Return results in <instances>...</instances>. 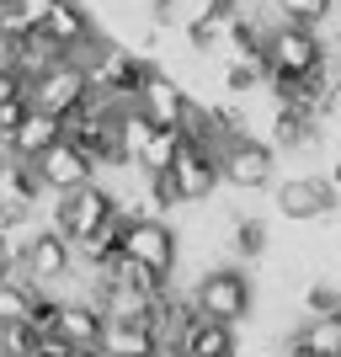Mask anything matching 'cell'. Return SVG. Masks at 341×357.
<instances>
[{
	"mask_svg": "<svg viewBox=\"0 0 341 357\" xmlns=\"http://www.w3.org/2000/svg\"><path fill=\"white\" fill-rule=\"evenodd\" d=\"M192 304H197V314H208V320L240 326V320L251 314V304H256V288H251V278H245L240 267H213V272L197 278Z\"/></svg>",
	"mask_w": 341,
	"mask_h": 357,
	"instance_id": "6da1fadb",
	"label": "cell"
},
{
	"mask_svg": "<svg viewBox=\"0 0 341 357\" xmlns=\"http://www.w3.org/2000/svg\"><path fill=\"white\" fill-rule=\"evenodd\" d=\"M112 213H118V192H112L107 181H86V187H75V192H64L59 203H54V224H59L70 240L96 235Z\"/></svg>",
	"mask_w": 341,
	"mask_h": 357,
	"instance_id": "7a4b0ae2",
	"label": "cell"
},
{
	"mask_svg": "<svg viewBox=\"0 0 341 357\" xmlns=\"http://www.w3.org/2000/svg\"><path fill=\"white\" fill-rule=\"evenodd\" d=\"M331 59V43L320 38V27H298V22H278L267 43V64L272 75H310Z\"/></svg>",
	"mask_w": 341,
	"mask_h": 357,
	"instance_id": "3957f363",
	"label": "cell"
},
{
	"mask_svg": "<svg viewBox=\"0 0 341 357\" xmlns=\"http://www.w3.org/2000/svg\"><path fill=\"white\" fill-rule=\"evenodd\" d=\"M219 165H224V181L229 187H240V192H262L272 181V171H278V149L267 144V139H229V144L219 149Z\"/></svg>",
	"mask_w": 341,
	"mask_h": 357,
	"instance_id": "277c9868",
	"label": "cell"
},
{
	"mask_svg": "<svg viewBox=\"0 0 341 357\" xmlns=\"http://www.w3.org/2000/svg\"><path fill=\"white\" fill-rule=\"evenodd\" d=\"M123 251L134 256V261H144V267H155L160 278H176L181 240H176V229H171L160 213H149V219H134V224H128V235H123Z\"/></svg>",
	"mask_w": 341,
	"mask_h": 357,
	"instance_id": "5b68a950",
	"label": "cell"
},
{
	"mask_svg": "<svg viewBox=\"0 0 341 357\" xmlns=\"http://www.w3.org/2000/svg\"><path fill=\"white\" fill-rule=\"evenodd\" d=\"M38 181H43V192H54V197H64V192H75V187H86V181H96V171L102 165L91 160L86 149L75 144V139H59L54 149H43L38 155Z\"/></svg>",
	"mask_w": 341,
	"mask_h": 357,
	"instance_id": "8992f818",
	"label": "cell"
},
{
	"mask_svg": "<svg viewBox=\"0 0 341 357\" xmlns=\"http://www.w3.org/2000/svg\"><path fill=\"white\" fill-rule=\"evenodd\" d=\"M86 96H91V75H86L80 59H59L54 70H43L38 80H32V107H43V112H54V118L75 112Z\"/></svg>",
	"mask_w": 341,
	"mask_h": 357,
	"instance_id": "52a82bcc",
	"label": "cell"
},
{
	"mask_svg": "<svg viewBox=\"0 0 341 357\" xmlns=\"http://www.w3.org/2000/svg\"><path fill=\"white\" fill-rule=\"evenodd\" d=\"M171 176L181 187V203H208V197L224 187V165H219V149L213 144H181L176 165H171Z\"/></svg>",
	"mask_w": 341,
	"mask_h": 357,
	"instance_id": "ba28073f",
	"label": "cell"
},
{
	"mask_svg": "<svg viewBox=\"0 0 341 357\" xmlns=\"http://www.w3.org/2000/svg\"><path fill=\"white\" fill-rule=\"evenodd\" d=\"M22 272H27L32 283H59V278H70L75 272V240L64 235L59 224H43L38 229V240L27 245V261H22Z\"/></svg>",
	"mask_w": 341,
	"mask_h": 357,
	"instance_id": "9c48e42d",
	"label": "cell"
},
{
	"mask_svg": "<svg viewBox=\"0 0 341 357\" xmlns=\"http://www.w3.org/2000/svg\"><path fill=\"white\" fill-rule=\"evenodd\" d=\"M336 187H331V176H294L278 187V213L294 224H310V219H326L331 208H336Z\"/></svg>",
	"mask_w": 341,
	"mask_h": 357,
	"instance_id": "30bf717a",
	"label": "cell"
},
{
	"mask_svg": "<svg viewBox=\"0 0 341 357\" xmlns=\"http://www.w3.org/2000/svg\"><path fill=\"white\" fill-rule=\"evenodd\" d=\"M134 107H144V112H149L155 123H160V128H181V123H187V112H192V96H187V91H181L176 80H171V75H165L160 64H155Z\"/></svg>",
	"mask_w": 341,
	"mask_h": 357,
	"instance_id": "8fae6325",
	"label": "cell"
},
{
	"mask_svg": "<svg viewBox=\"0 0 341 357\" xmlns=\"http://www.w3.org/2000/svg\"><path fill=\"white\" fill-rule=\"evenodd\" d=\"M64 139V118H54V112H43V107H32L27 118L16 123V134L6 139V155L11 160H38L43 149H54Z\"/></svg>",
	"mask_w": 341,
	"mask_h": 357,
	"instance_id": "7c38bea8",
	"label": "cell"
},
{
	"mask_svg": "<svg viewBox=\"0 0 341 357\" xmlns=\"http://www.w3.org/2000/svg\"><path fill=\"white\" fill-rule=\"evenodd\" d=\"M102 347L107 357H160V331H155V320H107L102 331Z\"/></svg>",
	"mask_w": 341,
	"mask_h": 357,
	"instance_id": "4fadbf2b",
	"label": "cell"
},
{
	"mask_svg": "<svg viewBox=\"0 0 341 357\" xmlns=\"http://www.w3.org/2000/svg\"><path fill=\"white\" fill-rule=\"evenodd\" d=\"M43 32L64 48V54H70V59L80 54V48L96 43V22L86 16V6H80V0H54V11H48Z\"/></svg>",
	"mask_w": 341,
	"mask_h": 357,
	"instance_id": "5bb4252c",
	"label": "cell"
},
{
	"mask_svg": "<svg viewBox=\"0 0 341 357\" xmlns=\"http://www.w3.org/2000/svg\"><path fill=\"white\" fill-rule=\"evenodd\" d=\"M54 331H59L70 347H96L107 331V314L96 298H59V320H54Z\"/></svg>",
	"mask_w": 341,
	"mask_h": 357,
	"instance_id": "9a60e30c",
	"label": "cell"
},
{
	"mask_svg": "<svg viewBox=\"0 0 341 357\" xmlns=\"http://www.w3.org/2000/svg\"><path fill=\"white\" fill-rule=\"evenodd\" d=\"M176 357H240V336H235V326L197 314L192 326H187V342H181Z\"/></svg>",
	"mask_w": 341,
	"mask_h": 357,
	"instance_id": "2e32d148",
	"label": "cell"
},
{
	"mask_svg": "<svg viewBox=\"0 0 341 357\" xmlns=\"http://www.w3.org/2000/svg\"><path fill=\"white\" fill-rule=\"evenodd\" d=\"M38 298H43V288L32 283L27 272H6L0 278V326H32Z\"/></svg>",
	"mask_w": 341,
	"mask_h": 357,
	"instance_id": "e0dca14e",
	"label": "cell"
},
{
	"mask_svg": "<svg viewBox=\"0 0 341 357\" xmlns=\"http://www.w3.org/2000/svg\"><path fill=\"white\" fill-rule=\"evenodd\" d=\"M294 336L304 342L310 357H341V314H320V320H298Z\"/></svg>",
	"mask_w": 341,
	"mask_h": 357,
	"instance_id": "ac0fdd59",
	"label": "cell"
},
{
	"mask_svg": "<svg viewBox=\"0 0 341 357\" xmlns=\"http://www.w3.org/2000/svg\"><path fill=\"white\" fill-rule=\"evenodd\" d=\"M155 128H160V123L149 118L144 107H123V118H118V144H123V160H134V165H139V155L149 149Z\"/></svg>",
	"mask_w": 341,
	"mask_h": 357,
	"instance_id": "d6986e66",
	"label": "cell"
},
{
	"mask_svg": "<svg viewBox=\"0 0 341 357\" xmlns=\"http://www.w3.org/2000/svg\"><path fill=\"white\" fill-rule=\"evenodd\" d=\"M224 251L235 256V261H256V256L267 251V224L262 219H229L224 224Z\"/></svg>",
	"mask_w": 341,
	"mask_h": 357,
	"instance_id": "ffe728a7",
	"label": "cell"
},
{
	"mask_svg": "<svg viewBox=\"0 0 341 357\" xmlns=\"http://www.w3.org/2000/svg\"><path fill=\"white\" fill-rule=\"evenodd\" d=\"M181 144H187V134L181 128H155V139H149V149L139 155V171H171L181 155Z\"/></svg>",
	"mask_w": 341,
	"mask_h": 357,
	"instance_id": "44dd1931",
	"label": "cell"
},
{
	"mask_svg": "<svg viewBox=\"0 0 341 357\" xmlns=\"http://www.w3.org/2000/svg\"><path fill=\"white\" fill-rule=\"evenodd\" d=\"M298 310H304V320L341 314V288H336V283H326V278H310V283L298 288Z\"/></svg>",
	"mask_w": 341,
	"mask_h": 357,
	"instance_id": "7402d4cb",
	"label": "cell"
},
{
	"mask_svg": "<svg viewBox=\"0 0 341 357\" xmlns=\"http://www.w3.org/2000/svg\"><path fill=\"white\" fill-rule=\"evenodd\" d=\"M278 6V22H298V27H326L336 0H272Z\"/></svg>",
	"mask_w": 341,
	"mask_h": 357,
	"instance_id": "603a6c76",
	"label": "cell"
},
{
	"mask_svg": "<svg viewBox=\"0 0 341 357\" xmlns=\"http://www.w3.org/2000/svg\"><path fill=\"white\" fill-rule=\"evenodd\" d=\"M22 96H32V80L16 70L11 59H0V107H6V102H22Z\"/></svg>",
	"mask_w": 341,
	"mask_h": 357,
	"instance_id": "cb8c5ba5",
	"label": "cell"
},
{
	"mask_svg": "<svg viewBox=\"0 0 341 357\" xmlns=\"http://www.w3.org/2000/svg\"><path fill=\"white\" fill-rule=\"evenodd\" d=\"M16 11L27 16V27H43L48 11H54V0H16Z\"/></svg>",
	"mask_w": 341,
	"mask_h": 357,
	"instance_id": "d4e9b609",
	"label": "cell"
},
{
	"mask_svg": "<svg viewBox=\"0 0 341 357\" xmlns=\"http://www.w3.org/2000/svg\"><path fill=\"white\" fill-rule=\"evenodd\" d=\"M331 187H336V192H341V155H336V160H331Z\"/></svg>",
	"mask_w": 341,
	"mask_h": 357,
	"instance_id": "484cf974",
	"label": "cell"
},
{
	"mask_svg": "<svg viewBox=\"0 0 341 357\" xmlns=\"http://www.w3.org/2000/svg\"><path fill=\"white\" fill-rule=\"evenodd\" d=\"M6 6H16V0H0V11H6Z\"/></svg>",
	"mask_w": 341,
	"mask_h": 357,
	"instance_id": "4316f807",
	"label": "cell"
},
{
	"mask_svg": "<svg viewBox=\"0 0 341 357\" xmlns=\"http://www.w3.org/2000/svg\"><path fill=\"white\" fill-rule=\"evenodd\" d=\"M336 102H341V91H336Z\"/></svg>",
	"mask_w": 341,
	"mask_h": 357,
	"instance_id": "83f0119b",
	"label": "cell"
}]
</instances>
